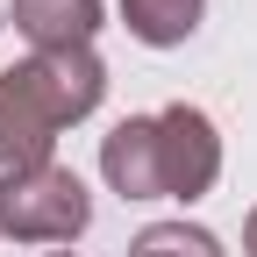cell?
<instances>
[{
	"instance_id": "7a4b0ae2",
	"label": "cell",
	"mask_w": 257,
	"mask_h": 257,
	"mask_svg": "<svg viewBox=\"0 0 257 257\" xmlns=\"http://www.w3.org/2000/svg\"><path fill=\"white\" fill-rule=\"evenodd\" d=\"M100 172L121 200H200L221 179V136L186 100L157 114H128L114 136H100Z\"/></svg>"
},
{
	"instance_id": "52a82bcc",
	"label": "cell",
	"mask_w": 257,
	"mask_h": 257,
	"mask_svg": "<svg viewBox=\"0 0 257 257\" xmlns=\"http://www.w3.org/2000/svg\"><path fill=\"white\" fill-rule=\"evenodd\" d=\"M243 250L257 257V207H250V221H243Z\"/></svg>"
},
{
	"instance_id": "5b68a950",
	"label": "cell",
	"mask_w": 257,
	"mask_h": 257,
	"mask_svg": "<svg viewBox=\"0 0 257 257\" xmlns=\"http://www.w3.org/2000/svg\"><path fill=\"white\" fill-rule=\"evenodd\" d=\"M121 22L128 36L150 43V50H172L200 29V0H121Z\"/></svg>"
},
{
	"instance_id": "6da1fadb",
	"label": "cell",
	"mask_w": 257,
	"mask_h": 257,
	"mask_svg": "<svg viewBox=\"0 0 257 257\" xmlns=\"http://www.w3.org/2000/svg\"><path fill=\"white\" fill-rule=\"evenodd\" d=\"M107 93L93 50H36L29 64L0 72V186L50 165L57 128L86 121Z\"/></svg>"
},
{
	"instance_id": "ba28073f",
	"label": "cell",
	"mask_w": 257,
	"mask_h": 257,
	"mask_svg": "<svg viewBox=\"0 0 257 257\" xmlns=\"http://www.w3.org/2000/svg\"><path fill=\"white\" fill-rule=\"evenodd\" d=\"M57 257H64V250H57Z\"/></svg>"
},
{
	"instance_id": "3957f363",
	"label": "cell",
	"mask_w": 257,
	"mask_h": 257,
	"mask_svg": "<svg viewBox=\"0 0 257 257\" xmlns=\"http://www.w3.org/2000/svg\"><path fill=\"white\" fill-rule=\"evenodd\" d=\"M86 221H93V200H86L79 172H64V165H43V172L0 186V236H15V243H79Z\"/></svg>"
},
{
	"instance_id": "277c9868",
	"label": "cell",
	"mask_w": 257,
	"mask_h": 257,
	"mask_svg": "<svg viewBox=\"0 0 257 257\" xmlns=\"http://www.w3.org/2000/svg\"><path fill=\"white\" fill-rule=\"evenodd\" d=\"M15 29L36 50H93L100 0H15Z\"/></svg>"
},
{
	"instance_id": "8992f818",
	"label": "cell",
	"mask_w": 257,
	"mask_h": 257,
	"mask_svg": "<svg viewBox=\"0 0 257 257\" xmlns=\"http://www.w3.org/2000/svg\"><path fill=\"white\" fill-rule=\"evenodd\" d=\"M128 257H221V243L193 221H150V229L128 243Z\"/></svg>"
}]
</instances>
